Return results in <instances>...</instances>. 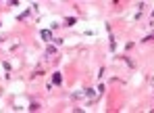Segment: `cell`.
I'll use <instances>...</instances> for the list:
<instances>
[{
  "instance_id": "1",
  "label": "cell",
  "mask_w": 154,
  "mask_h": 113,
  "mask_svg": "<svg viewBox=\"0 0 154 113\" xmlns=\"http://www.w3.org/2000/svg\"><path fill=\"white\" fill-rule=\"evenodd\" d=\"M42 38H44V40H50V31L44 29V31H42Z\"/></svg>"
}]
</instances>
